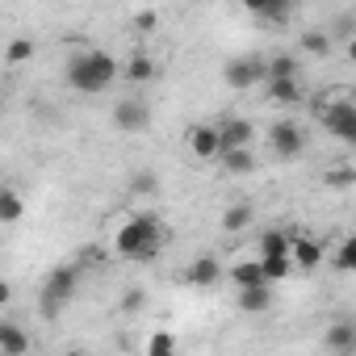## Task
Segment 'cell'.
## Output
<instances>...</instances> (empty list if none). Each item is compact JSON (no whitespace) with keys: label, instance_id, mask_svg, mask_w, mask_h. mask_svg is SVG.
I'll return each instance as SVG.
<instances>
[{"label":"cell","instance_id":"6da1fadb","mask_svg":"<svg viewBox=\"0 0 356 356\" xmlns=\"http://www.w3.org/2000/svg\"><path fill=\"white\" fill-rule=\"evenodd\" d=\"M118 76H122V63L109 51H101V47H88V51H80V55L67 59V84L76 92H84V97L105 92Z\"/></svg>","mask_w":356,"mask_h":356},{"label":"cell","instance_id":"7a4b0ae2","mask_svg":"<svg viewBox=\"0 0 356 356\" xmlns=\"http://www.w3.org/2000/svg\"><path fill=\"white\" fill-rule=\"evenodd\" d=\"M113 248H118V256H126V260H155L159 248H163V227H159V218H151V214H130V218L118 227Z\"/></svg>","mask_w":356,"mask_h":356},{"label":"cell","instance_id":"3957f363","mask_svg":"<svg viewBox=\"0 0 356 356\" xmlns=\"http://www.w3.org/2000/svg\"><path fill=\"white\" fill-rule=\"evenodd\" d=\"M314 118L327 126V134H335L343 147H352L356 143V105H352V97H335V101H327V105H314Z\"/></svg>","mask_w":356,"mask_h":356},{"label":"cell","instance_id":"277c9868","mask_svg":"<svg viewBox=\"0 0 356 356\" xmlns=\"http://www.w3.org/2000/svg\"><path fill=\"white\" fill-rule=\"evenodd\" d=\"M76 289H80V268H76V264L51 268V277H47V285H42V314H47V318L59 314V310L76 298Z\"/></svg>","mask_w":356,"mask_h":356},{"label":"cell","instance_id":"5b68a950","mask_svg":"<svg viewBox=\"0 0 356 356\" xmlns=\"http://www.w3.org/2000/svg\"><path fill=\"white\" fill-rule=\"evenodd\" d=\"M222 80H227V88H235V92L256 88V84H264V59H260V55H235V59L222 67Z\"/></svg>","mask_w":356,"mask_h":356},{"label":"cell","instance_id":"8992f818","mask_svg":"<svg viewBox=\"0 0 356 356\" xmlns=\"http://www.w3.org/2000/svg\"><path fill=\"white\" fill-rule=\"evenodd\" d=\"M268 147L277 159H298L306 151V130L298 122H273L268 126Z\"/></svg>","mask_w":356,"mask_h":356},{"label":"cell","instance_id":"52a82bcc","mask_svg":"<svg viewBox=\"0 0 356 356\" xmlns=\"http://www.w3.org/2000/svg\"><path fill=\"white\" fill-rule=\"evenodd\" d=\"M113 126H118L122 134H143V130L151 126V105L138 101V97L118 101V105H113Z\"/></svg>","mask_w":356,"mask_h":356},{"label":"cell","instance_id":"ba28073f","mask_svg":"<svg viewBox=\"0 0 356 356\" xmlns=\"http://www.w3.org/2000/svg\"><path fill=\"white\" fill-rule=\"evenodd\" d=\"M214 130H218V155H222V151L252 147V138H256V126H252L248 118H222Z\"/></svg>","mask_w":356,"mask_h":356},{"label":"cell","instance_id":"9c48e42d","mask_svg":"<svg viewBox=\"0 0 356 356\" xmlns=\"http://www.w3.org/2000/svg\"><path fill=\"white\" fill-rule=\"evenodd\" d=\"M122 80H130V84H155V80H159V63H155V55H147V51L130 55V59L122 63Z\"/></svg>","mask_w":356,"mask_h":356},{"label":"cell","instance_id":"30bf717a","mask_svg":"<svg viewBox=\"0 0 356 356\" xmlns=\"http://www.w3.org/2000/svg\"><path fill=\"white\" fill-rule=\"evenodd\" d=\"M185 143H189V151H193L197 159H218V130H214V126H206V122L189 126V130H185Z\"/></svg>","mask_w":356,"mask_h":356},{"label":"cell","instance_id":"8fae6325","mask_svg":"<svg viewBox=\"0 0 356 356\" xmlns=\"http://www.w3.org/2000/svg\"><path fill=\"white\" fill-rule=\"evenodd\" d=\"M289 264H293V273H298V268H318V264H323V243L310 239V235H293V243H289Z\"/></svg>","mask_w":356,"mask_h":356},{"label":"cell","instance_id":"7c38bea8","mask_svg":"<svg viewBox=\"0 0 356 356\" xmlns=\"http://www.w3.org/2000/svg\"><path fill=\"white\" fill-rule=\"evenodd\" d=\"M323 343H327L335 356H356V323H352V318L331 323L327 335H323Z\"/></svg>","mask_w":356,"mask_h":356},{"label":"cell","instance_id":"4fadbf2b","mask_svg":"<svg viewBox=\"0 0 356 356\" xmlns=\"http://www.w3.org/2000/svg\"><path fill=\"white\" fill-rule=\"evenodd\" d=\"M264 97H268V105H277V109H293V105L306 101V92H302L298 80H268V84H264Z\"/></svg>","mask_w":356,"mask_h":356},{"label":"cell","instance_id":"5bb4252c","mask_svg":"<svg viewBox=\"0 0 356 356\" xmlns=\"http://www.w3.org/2000/svg\"><path fill=\"white\" fill-rule=\"evenodd\" d=\"M185 281H189V285H197V289H210V285H218V281H222V264H218L214 256H197V260L189 264Z\"/></svg>","mask_w":356,"mask_h":356},{"label":"cell","instance_id":"9a60e30c","mask_svg":"<svg viewBox=\"0 0 356 356\" xmlns=\"http://www.w3.org/2000/svg\"><path fill=\"white\" fill-rule=\"evenodd\" d=\"M0 356H30V335L17 323H0Z\"/></svg>","mask_w":356,"mask_h":356},{"label":"cell","instance_id":"2e32d148","mask_svg":"<svg viewBox=\"0 0 356 356\" xmlns=\"http://www.w3.org/2000/svg\"><path fill=\"white\" fill-rule=\"evenodd\" d=\"M218 159H222V172H231V176H252V172L260 168L252 147H239V151H222Z\"/></svg>","mask_w":356,"mask_h":356},{"label":"cell","instance_id":"e0dca14e","mask_svg":"<svg viewBox=\"0 0 356 356\" xmlns=\"http://www.w3.org/2000/svg\"><path fill=\"white\" fill-rule=\"evenodd\" d=\"M26 218V202H22V193L17 189H0V227H13V222H22Z\"/></svg>","mask_w":356,"mask_h":356},{"label":"cell","instance_id":"ac0fdd59","mask_svg":"<svg viewBox=\"0 0 356 356\" xmlns=\"http://www.w3.org/2000/svg\"><path fill=\"white\" fill-rule=\"evenodd\" d=\"M227 277H231L239 289H256V285H264V277H260V260H239V264L227 268Z\"/></svg>","mask_w":356,"mask_h":356},{"label":"cell","instance_id":"d6986e66","mask_svg":"<svg viewBox=\"0 0 356 356\" xmlns=\"http://www.w3.org/2000/svg\"><path fill=\"white\" fill-rule=\"evenodd\" d=\"M239 310H248V314H260V310H268L273 306V285H256V289H239Z\"/></svg>","mask_w":356,"mask_h":356},{"label":"cell","instance_id":"ffe728a7","mask_svg":"<svg viewBox=\"0 0 356 356\" xmlns=\"http://www.w3.org/2000/svg\"><path fill=\"white\" fill-rule=\"evenodd\" d=\"M268 80H298V59L293 55H273L264 59V84Z\"/></svg>","mask_w":356,"mask_h":356},{"label":"cell","instance_id":"44dd1931","mask_svg":"<svg viewBox=\"0 0 356 356\" xmlns=\"http://www.w3.org/2000/svg\"><path fill=\"white\" fill-rule=\"evenodd\" d=\"M289 243H293V235L273 227V231L260 235V256H256V260H264V256H289Z\"/></svg>","mask_w":356,"mask_h":356},{"label":"cell","instance_id":"7402d4cb","mask_svg":"<svg viewBox=\"0 0 356 356\" xmlns=\"http://www.w3.org/2000/svg\"><path fill=\"white\" fill-rule=\"evenodd\" d=\"M252 218H256V210L239 202V206H231V210L222 214V231H227V235H239V231H248V227H252Z\"/></svg>","mask_w":356,"mask_h":356},{"label":"cell","instance_id":"603a6c76","mask_svg":"<svg viewBox=\"0 0 356 356\" xmlns=\"http://www.w3.org/2000/svg\"><path fill=\"white\" fill-rule=\"evenodd\" d=\"M289 273H293L289 256H264V260H260V277H264V285H273V281H289Z\"/></svg>","mask_w":356,"mask_h":356},{"label":"cell","instance_id":"cb8c5ba5","mask_svg":"<svg viewBox=\"0 0 356 356\" xmlns=\"http://www.w3.org/2000/svg\"><path fill=\"white\" fill-rule=\"evenodd\" d=\"M34 59V42L30 38H9L5 42V63L9 67H22V63H30Z\"/></svg>","mask_w":356,"mask_h":356},{"label":"cell","instance_id":"d4e9b609","mask_svg":"<svg viewBox=\"0 0 356 356\" xmlns=\"http://www.w3.org/2000/svg\"><path fill=\"white\" fill-rule=\"evenodd\" d=\"M248 13H252V17H260V22L281 26V22H289V17H293V5H285V0H281V5H252Z\"/></svg>","mask_w":356,"mask_h":356},{"label":"cell","instance_id":"484cf974","mask_svg":"<svg viewBox=\"0 0 356 356\" xmlns=\"http://www.w3.org/2000/svg\"><path fill=\"white\" fill-rule=\"evenodd\" d=\"M302 51H306V55H318V59L331 55V34H327V30H306V34H302Z\"/></svg>","mask_w":356,"mask_h":356},{"label":"cell","instance_id":"4316f807","mask_svg":"<svg viewBox=\"0 0 356 356\" xmlns=\"http://www.w3.org/2000/svg\"><path fill=\"white\" fill-rule=\"evenodd\" d=\"M130 193L155 197V193H159V176H155V172H134V176H130Z\"/></svg>","mask_w":356,"mask_h":356},{"label":"cell","instance_id":"83f0119b","mask_svg":"<svg viewBox=\"0 0 356 356\" xmlns=\"http://www.w3.org/2000/svg\"><path fill=\"white\" fill-rule=\"evenodd\" d=\"M335 268H339V273H352V268H356V239H352V235L339 239V248H335Z\"/></svg>","mask_w":356,"mask_h":356},{"label":"cell","instance_id":"f1b7e54d","mask_svg":"<svg viewBox=\"0 0 356 356\" xmlns=\"http://www.w3.org/2000/svg\"><path fill=\"white\" fill-rule=\"evenodd\" d=\"M147 356H176V339H172V331H155V335L147 339Z\"/></svg>","mask_w":356,"mask_h":356},{"label":"cell","instance_id":"f546056e","mask_svg":"<svg viewBox=\"0 0 356 356\" xmlns=\"http://www.w3.org/2000/svg\"><path fill=\"white\" fill-rule=\"evenodd\" d=\"M327 185H331V189H352V185H356V172H352V168L327 172Z\"/></svg>","mask_w":356,"mask_h":356},{"label":"cell","instance_id":"4dcf8cb0","mask_svg":"<svg viewBox=\"0 0 356 356\" xmlns=\"http://www.w3.org/2000/svg\"><path fill=\"white\" fill-rule=\"evenodd\" d=\"M155 26H159V13H155V9H138V13H134V30L147 34V30H155Z\"/></svg>","mask_w":356,"mask_h":356},{"label":"cell","instance_id":"1f68e13d","mask_svg":"<svg viewBox=\"0 0 356 356\" xmlns=\"http://www.w3.org/2000/svg\"><path fill=\"white\" fill-rule=\"evenodd\" d=\"M143 302H147V293H143V289H126V293H122V310H126V314L143 310Z\"/></svg>","mask_w":356,"mask_h":356},{"label":"cell","instance_id":"d6a6232c","mask_svg":"<svg viewBox=\"0 0 356 356\" xmlns=\"http://www.w3.org/2000/svg\"><path fill=\"white\" fill-rule=\"evenodd\" d=\"M9 302H13V285H9V281H0V310H5Z\"/></svg>","mask_w":356,"mask_h":356},{"label":"cell","instance_id":"836d02e7","mask_svg":"<svg viewBox=\"0 0 356 356\" xmlns=\"http://www.w3.org/2000/svg\"><path fill=\"white\" fill-rule=\"evenodd\" d=\"M63 356H88V352H84V348H72V352H63Z\"/></svg>","mask_w":356,"mask_h":356}]
</instances>
